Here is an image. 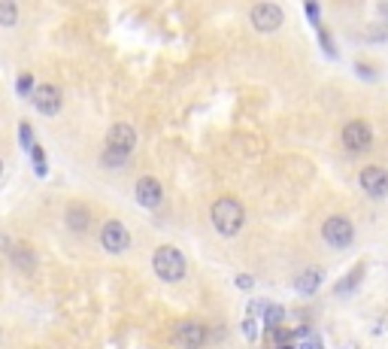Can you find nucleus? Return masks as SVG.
<instances>
[{"label": "nucleus", "mask_w": 388, "mask_h": 349, "mask_svg": "<svg viewBox=\"0 0 388 349\" xmlns=\"http://www.w3.org/2000/svg\"><path fill=\"white\" fill-rule=\"evenodd\" d=\"M210 212H212V225H216V231L222 237H237L243 222H246V210H243L237 197H218Z\"/></svg>", "instance_id": "f257e3e1"}, {"label": "nucleus", "mask_w": 388, "mask_h": 349, "mask_svg": "<svg viewBox=\"0 0 388 349\" xmlns=\"http://www.w3.org/2000/svg\"><path fill=\"white\" fill-rule=\"evenodd\" d=\"M101 243H103V249L106 252H125L127 246H131V234H127V228L119 222V219H112V222H106L103 225V231H101Z\"/></svg>", "instance_id": "0eeeda50"}, {"label": "nucleus", "mask_w": 388, "mask_h": 349, "mask_svg": "<svg viewBox=\"0 0 388 349\" xmlns=\"http://www.w3.org/2000/svg\"><path fill=\"white\" fill-rule=\"evenodd\" d=\"M10 258H12V264L19 270H28L30 273V270L37 268V255H34V249H30V246H15L12 252H10Z\"/></svg>", "instance_id": "ddd939ff"}, {"label": "nucleus", "mask_w": 388, "mask_h": 349, "mask_svg": "<svg viewBox=\"0 0 388 349\" xmlns=\"http://www.w3.org/2000/svg\"><path fill=\"white\" fill-rule=\"evenodd\" d=\"M0 173H3V161H0Z\"/></svg>", "instance_id": "c756f323"}, {"label": "nucleus", "mask_w": 388, "mask_h": 349, "mask_svg": "<svg viewBox=\"0 0 388 349\" xmlns=\"http://www.w3.org/2000/svg\"><path fill=\"white\" fill-rule=\"evenodd\" d=\"M152 268L164 283H179L185 277V255L176 246H158L152 255Z\"/></svg>", "instance_id": "f03ea898"}, {"label": "nucleus", "mask_w": 388, "mask_h": 349, "mask_svg": "<svg viewBox=\"0 0 388 349\" xmlns=\"http://www.w3.org/2000/svg\"><path fill=\"white\" fill-rule=\"evenodd\" d=\"M19 94H21V97H30V94H34V76H30V73L19 76Z\"/></svg>", "instance_id": "6ab92c4d"}, {"label": "nucleus", "mask_w": 388, "mask_h": 349, "mask_svg": "<svg viewBox=\"0 0 388 349\" xmlns=\"http://www.w3.org/2000/svg\"><path fill=\"white\" fill-rule=\"evenodd\" d=\"M125 161H127V152H119V149L106 146V152H103V164L106 167H125Z\"/></svg>", "instance_id": "f3484780"}, {"label": "nucleus", "mask_w": 388, "mask_h": 349, "mask_svg": "<svg viewBox=\"0 0 388 349\" xmlns=\"http://www.w3.org/2000/svg\"><path fill=\"white\" fill-rule=\"evenodd\" d=\"M307 12H309V21L318 25V3H316V0H307Z\"/></svg>", "instance_id": "b1692460"}, {"label": "nucleus", "mask_w": 388, "mask_h": 349, "mask_svg": "<svg viewBox=\"0 0 388 349\" xmlns=\"http://www.w3.org/2000/svg\"><path fill=\"white\" fill-rule=\"evenodd\" d=\"M343 146L349 152H367L370 146H374V131H370L367 121H361V119L349 121V125L343 128Z\"/></svg>", "instance_id": "39448f33"}, {"label": "nucleus", "mask_w": 388, "mask_h": 349, "mask_svg": "<svg viewBox=\"0 0 388 349\" xmlns=\"http://www.w3.org/2000/svg\"><path fill=\"white\" fill-rule=\"evenodd\" d=\"M176 340L182 349H201L207 343V328H203L201 322H185V325H179Z\"/></svg>", "instance_id": "9b49d317"}, {"label": "nucleus", "mask_w": 388, "mask_h": 349, "mask_svg": "<svg viewBox=\"0 0 388 349\" xmlns=\"http://www.w3.org/2000/svg\"><path fill=\"white\" fill-rule=\"evenodd\" d=\"M10 246V240H6V234H0V249H6Z\"/></svg>", "instance_id": "bb28decb"}, {"label": "nucleus", "mask_w": 388, "mask_h": 349, "mask_svg": "<svg viewBox=\"0 0 388 349\" xmlns=\"http://www.w3.org/2000/svg\"><path fill=\"white\" fill-rule=\"evenodd\" d=\"M15 19H19V10H15L12 0H0V25L12 28V25H15Z\"/></svg>", "instance_id": "dca6fc26"}, {"label": "nucleus", "mask_w": 388, "mask_h": 349, "mask_svg": "<svg viewBox=\"0 0 388 349\" xmlns=\"http://www.w3.org/2000/svg\"><path fill=\"white\" fill-rule=\"evenodd\" d=\"M355 67H358V73L364 76V79H376V73L370 70V64H355Z\"/></svg>", "instance_id": "a878e982"}, {"label": "nucleus", "mask_w": 388, "mask_h": 349, "mask_svg": "<svg viewBox=\"0 0 388 349\" xmlns=\"http://www.w3.org/2000/svg\"><path fill=\"white\" fill-rule=\"evenodd\" d=\"M161 197H164V188H161V182L158 179L143 177L140 182H136V201H140V207H149V210L158 207Z\"/></svg>", "instance_id": "9d476101"}, {"label": "nucleus", "mask_w": 388, "mask_h": 349, "mask_svg": "<svg viewBox=\"0 0 388 349\" xmlns=\"http://www.w3.org/2000/svg\"><path fill=\"white\" fill-rule=\"evenodd\" d=\"M283 319H285V310L283 307H276V303H270L267 310H264V325L273 331V328H279L283 325Z\"/></svg>", "instance_id": "2eb2a0df"}, {"label": "nucleus", "mask_w": 388, "mask_h": 349, "mask_svg": "<svg viewBox=\"0 0 388 349\" xmlns=\"http://www.w3.org/2000/svg\"><path fill=\"white\" fill-rule=\"evenodd\" d=\"M294 286H298V292H300V295H316V292H318V286H322V270H316V268L303 270L300 277L294 279Z\"/></svg>", "instance_id": "f8f14e48"}, {"label": "nucleus", "mask_w": 388, "mask_h": 349, "mask_svg": "<svg viewBox=\"0 0 388 349\" xmlns=\"http://www.w3.org/2000/svg\"><path fill=\"white\" fill-rule=\"evenodd\" d=\"M237 288L249 292V288H252V277H249V273H240V277H237Z\"/></svg>", "instance_id": "393cba45"}, {"label": "nucleus", "mask_w": 388, "mask_h": 349, "mask_svg": "<svg viewBox=\"0 0 388 349\" xmlns=\"http://www.w3.org/2000/svg\"><path fill=\"white\" fill-rule=\"evenodd\" d=\"M88 222H91V216H88L85 207H70L67 210V225H70L73 231H85Z\"/></svg>", "instance_id": "4468645a"}, {"label": "nucleus", "mask_w": 388, "mask_h": 349, "mask_svg": "<svg viewBox=\"0 0 388 349\" xmlns=\"http://www.w3.org/2000/svg\"><path fill=\"white\" fill-rule=\"evenodd\" d=\"M34 103H37V110L43 112V116H55V112L61 110V91L55 86H40V88H34Z\"/></svg>", "instance_id": "1a4fd4ad"}, {"label": "nucleus", "mask_w": 388, "mask_h": 349, "mask_svg": "<svg viewBox=\"0 0 388 349\" xmlns=\"http://www.w3.org/2000/svg\"><path fill=\"white\" fill-rule=\"evenodd\" d=\"M358 186L364 188V195L367 197H388V170L385 167H364L361 177H358Z\"/></svg>", "instance_id": "423d86ee"}, {"label": "nucleus", "mask_w": 388, "mask_h": 349, "mask_svg": "<svg viewBox=\"0 0 388 349\" xmlns=\"http://www.w3.org/2000/svg\"><path fill=\"white\" fill-rule=\"evenodd\" d=\"M30 158H34V164H37V173H45V158H43V149L40 146H30Z\"/></svg>", "instance_id": "4be33fe9"}, {"label": "nucleus", "mask_w": 388, "mask_h": 349, "mask_svg": "<svg viewBox=\"0 0 388 349\" xmlns=\"http://www.w3.org/2000/svg\"><path fill=\"white\" fill-rule=\"evenodd\" d=\"M19 137H21V146L25 149L34 146V131H30V125H25V121L19 125Z\"/></svg>", "instance_id": "412c9836"}, {"label": "nucleus", "mask_w": 388, "mask_h": 349, "mask_svg": "<svg viewBox=\"0 0 388 349\" xmlns=\"http://www.w3.org/2000/svg\"><path fill=\"white\" fill-rule=\"evenodd\" d=\"M361 273H364V268H358V270L352 273V277H346L343 283H340V288H337V292H349V288H355V283H358V279H361Z\"/></svg>", "instance_id": "5701e85b"}, {"label": "nucleus", "mask_w": 388, "mask_h": 349, "mask_svg": "<svg viewBox=\"0 0 388 349\" xmlns=\"http://www.w3.org/2000/svg\"><path fill=\"white\" fill-rule=\"evenodd\" d=\"M322 237L334 249H346L355 243V225L349 222L346 216H331V219H325V225H322Z\"/></svg>", "instance_id": "7ed1b4c3"}, {"label": "nucleus", "mask_w": 388, "mask_h": 349, "mask_svg": "<svg viewBox=\"0 0 388 349\" xmlns=\"http://www.w3.org/2000/svg\"><path fill=\"white\" fill-rule=\"evenodd\" d=\"M249 19H252L255 30H261V34H273V30H279V25H283L285 12L279 10L276 3H255L252 12H249Z\"/></svg>", "instance_id": "20e7f679"}, {"label": "nucleus", "mask_w": 388, "mask_h": 349, "mask_svg": "<svg viewBox=\"0 0 388 349\" xmlns=\"http://www.w3.org/2000/svg\"><path fill=\"white\" fill-rule=\"evenodd\" d=\"M106 146L119 149V152H127V155H131V149L136 146V131L127 125V121H119V125H112L110 134H106Z\"/></svg>", "instance_id": "6e6552de"}, {"label": "nucleus", "mask_w": 388, "mask_h": 349, "mask_svg": "<svg viewBox=\"0 0 388 349\" xmlns=\"http://www.w3.org/2000/svg\"><path fill=\"white\" fill-rule=\"evenodd\" d=\"M294 337H298V331H285L283 325H279V328H273V340H276V346L279 343H292Z\"/></svg>", "instance_id": "aec40b11"}, {"label": "nucleus", "mask_w": 388, "mask_h": 349, "mask_svg": "<svg viewBox=\"0 0 388 349\" xmlns=\"http://www.w3.org/2000/svg\"><path fill=\"white\" fill-rule=\"evenodd\" d=\"M379 10H382V12H385V15H388V3H382V6H379Z\"/></svg>", "instance_id": "c85d7f7f"}, {"label": "nucleus", "mask_w": 388, "mask_h": 349, "mask_svg": "<svg viewBox=\"0 0 388 349\" xmlns=\"http://www.w3.org/2000/svg\"><path fill=\"white\" fill-rule=\"evenodd\" d=\"M258 319H255V313H249L246 319H243V334H246V340H258Z\"/></svg>", "instance_id": "a211bd4d"}, {"label": "nucleus", "mask_w": 388, "mask_h": 349, "mask_svg": "<svg viewBox=\"0 0 388 349\" xmlns=\"http://www.w3.org/2000/svg\"><path fill=\"white\" fill-rule=\"evenodd\" d=\"M276 349H294V346H292V343H279Z\"/></svg>", "instance_id": "cd10ccee"}]
</instances>
